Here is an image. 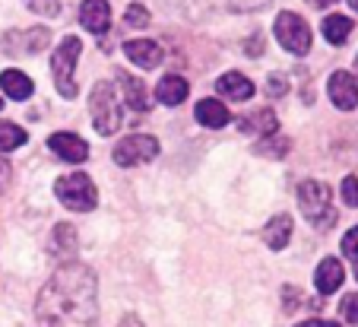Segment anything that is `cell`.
I'll return each mask as SVG.
<instances>
[{
  "instance_id": "6da1fadb",
  "label": "cell",
  "mask_w": 358,
  "mask_h": 327,
  "mask_svg": "<svg viewBox=\"0 0 358 327\" xmlns=\"http://www.w3.org/2000/svg\"><path fill=\"white\" fill-rule=\"evenodd\" d=\"M41 327H95L99 283L86 264H64L45 283L35 302Z\"/></svg>"
},
{
  "instance_id": "7a4b0ae2",
  "label": "cell",
  "mask_w": 358,
  "mask_h": 327,
  "mask_svg": "<svg viewBox=\"0 0 358 327\" xmlns=\"http://www.w3.org/2000/svg\"><path fill=\"white\" fill-rule=\"evenodd\" d=\"M89 115L101 137H111L121 130L124 124V105L117 102V86L115 83H95L92 96H89Z\"/></svg>"
},
{
  "instance_id": "3957f363",
  "label": "cell",
  "mask_w": 358,
  "mask_h": 327,
  "mask_svg": "<svg viewBox=\"0 0 358 327\" xmlns=\"http://www.w3.org/2000/svg\"><path fill=\"white\" fill-rule=\"evenodd\" d=\"M298 207H301L304 219L314 225V229H333L336 223V207H333V191L324 181H304L298 188Z\"/></svg>"
},
{
  "instance_id": "277c9868",
  "label": "cell",
  "mask_w": 358,
  "mask_h": 327,
  "mask_svg": "<svg viewBox=\"0 0 358 327\" xmlns=\"http://www.w3.org/2000/svg\"><path fill=\"white\" fill-rule=\"evenodd\" d=\"M55 197L61 200L67 210H76V213H89V210H95V204H99V191H95L92 178L83 175V172H70V175L57 178Z\"/></svg>"
},
{
  "instance_id": "5b68a950",
  "label": "cell",
  "mask_w": 358,
  "mask_h": 327,
  "mask_svg": "<svg viewBox=\"0 0 358 327\" xmlns=\"http://www.w3.org/2000/svg\"><path fill=\"white\" fill-rule=\"evenodd\" d=\"M80 39L76 35H64L61 45L55 48V57H51V74H55V86L64 99H76V80H73V70H76V61H80Z\"/></svg>"
},
{
  "instance_id": "8992f818",
  "label": "cell",
  "mask_w": 358,
  "mask_h": 327,
  "mask_svg": "<svg viewBox=\"0 0 358 327\" xmlns=\"http://www.w3.org/2000/svg\"><path fill=\"white\" fill-rule=\"evenodd\" d=\"M273 32H276V41L282 45L285 51H292L295 57L308 55L311 51V26L301 20L298 13H292V10H282V13L276 16V26H273Z\"/></svg>"
},
{
  "instance_id": "52a82bcc",
  "label": "cell",
  "mask_w": 358,
  "mask_h": 327,
  "mask_svg": "<svg viewBox=\"0 0 358 327\" xmlns=\"http://www.w3.org/2000/svg\"><path fill=\"white\" fill-rule=\"evenodd\" d=\"M115 162L121 169H134V165H146L159 156V140L149 134H134V137H124L121 144L115 146Z\"/></svg>"
},
{
  "instance_id": "ba28073f",
  "label": "cell",
  "mask_w": 358,
  "mask_h": 327,
  "mask_svg": "<svg viewBox=\"0 0 358 327\" xmlns=\"http://www.w3.org/2000/svg\"><path fill=\"white\" fill-rule=\"evenodd\" d=\"M327 92H330V102L336 105L339 111H352L358 105V80L345 70H336L327 83Z\"/></svg>"
},
{
  "instance_id": "9c48e42d",
  "label": "cell",
  "mask_w": 358,
  "mask_h": 327,
  "mask_svg": "<svg viewBox=\"0 0 358 327\" xmlns=\"http://www.w3.org/2000/svg\"><path fill=\"white\" fill-rule=\"evenodd\" d=\"M48 146H51V150H55L64 162H86V159H89V144L83 140V137L67 134V130L48 137Z\"/></svg>"
},
{
  "instance_id": "30bf717a",
  "label": "cell",
  "mask_w": 358,
  "mask_h": 327,
  "mask_svg": "<svg viewBox=\"0 0 358 327\" xmlns=\"http://www.w3.org/2000/svg\"><path fill=\"white\" fill-rule=\"evenodd\" d=\"M124 55H127L130 64L143 70H156L162 64V45L159 41H149V39H134L124 45Z\"/></svg>"
},
{
  "instance_id": "8fae6325",
  "label": "cell",
  "mask_w": 358,
  "mask_h": 327,
  "mask_svg": "<svg viewBox=\"0 0 358 327\" xmlns=\"http://www.w3.org/2000/svg\"><path fill=\"white\" fill-rule=\"evenodd\" d=\"M80 22L92 35H105L111 29V7H108V0H83V4H80Z\"/></svg>"
},
{
  "instance_id": "7c38bea8",
  "label": "cell",
  "mask_w": 358,
  "mask_h": 327,
  "mask_svg": "<svg viewBox=\"0 0 358 327\" xmlns=\"http://www.w3.org/2000/svg\"><path fill=\"white\" fill-rule=\"evenodd\" d=\"M216 92L231 99V102H248V99L254 96V83L244 74H238V70H229V74H222L216 80Z\"/></svg>"
},
{
  "instance_id": "4fadbf2b",
  "label": "cell",
  "mask_w": 358,
  "mask_h": 327,
  "mask_svg": "<svg viewBox=\"0 0 358 327\" xmlns=\"http://www.w3.org/2000/svg\"><path fill=\"white\" fill-rule=\"evenodd\" d=\"M343 279H345V270L343 264H339L336 258H327L317 264V273H314V286H317L320 295H333L339 286H343Z\"/></svg>"
},
{
  "instance_id": "5bb4252c",
  "label": "cell",
  "mask_w": 358,
  "mask_h": 327,
  "mask_svg": "<svg viewBox=\"0 0 358 327\" xmlns=\"http://www.w3.org/2000/svg\"><path fill=\"white\" fill-rule=\"evenodd\" d=\"M194 115L203 127H210V130H222V127H229V121H231V111L225 109L219 99H203V102H196Z\"/></svg>"
},
{
  "instance_id": "9a60e30c",
  "label": "cell",
  "mask_w": 358,
  "mask_h": 327,
  "mask_svg": "<svg viewBox=\"0 0 358 327\" xmlns=\"http://www.w3.org/2000/svg\"><path fill=\"white\" fill-rule=\"evenodd\" d=\"M187 96H190V83L184 80V76H178V74L162 76V80H159V86H156V99L162 105H169V109L181 105Z\"/></svg>"
},
{
  "instance_id": "2e32d148",
  "label": "cell",
  "mask_w": 358,
  "mask_h": 327,
  "mask_svg": "<svg viewBox=\"0 0 358 327\" xmlns=\"http://www.w3.org/2000/svg\"><path fill=\"white\" fill-rule=\"evenodd\" d=\"M45 45H48V29H35L32 35L22 32V35H10V39H3L7 55H35V51H41Z\"/></svg>"
},
{
  "instance_id": "e0dca14e",
  "label": "cell",
  "mask_w": 358,
  "mask_h": 327,
  "mask_svg": "<svg viewBox=\"0 0 358 327\" xmlns=\"http://www.w3.org/2000/svg\"><path fill=\"white\" fill-rule=\"evenodd\" d=\"M276 127H279V121H276V115H273L270 109H264V111H254V115H244V118H238V130H241V134L273 137V134H276Z\"/></svg>"
},
{
  "instance_id": "ac0fdd59",
  "label": "cell",
  "mask_w": 358,
  "mask_h": 327,
  "mask_svg": "<svg viewBox=\"0 0 358 327\" xmlns=\"http://www.w3.org/2000/svg\"><path fill=\"white\" fill-rule=\"evenodd\" d=\"M117 86L124 89V102L130 105L134 111H146L149 109V96H146V89H143L140 76H130V74H117Z\"/></svg>"
},
{
  "instance_id": "d6986e66",
  "label": "cell",
  "mask_w": 358,
  "mask_h": 327,
  "mask_svg": "<svg viewBox=\"0 0 358 327\" xmlns=\"http://www.w3.org/2000/svg\"><path fill=\"white\" fill-rule=\"evenodd\" d=\"M0 86H3V92H7L13 102H22V99H29V96H32V89H35L32 80H29L22 70H16V67L0 74Z\"/></svg>"
},
{
  "instance_id": "ffe728a7",
  "label": "cell",
  "mask_w": 358,
  "mask_h": 327,
  "mask_svg": "<svg viewBox=\"0 0 358 327\" xmlns=\"http://www.w3.org/2000/svg\"><path fill=\"white\" fill-rule=\"evenodd\" d=\"M289 239H292V219L285 216V213L282 216H273L264 229V242L273 248V251H282V248L289 245Z\"/></svg>"
},
{
  "instance_id": "44dd1931",
  "label": "cell",
  "mask_w": 358,
  "mask_h": 327,
  "mask_svg": "<svg viewBox=\"0 0 358 327\" xmlns=\"http://www.w3.org/2000/svg\"><path fill=\"white\" fill-rule=\"evenodd\" d=\"M320 32H324V39L330 41V45H345V39L352 35V20L343 13H333L324 20V26H320Z\"/></svg>"
},
{
  "instance_id": "7402d4cb",
  "label": "cell",
  "mask_w": 358,
  "mask_h": 327,
  "mask_svg": "<svg viewBox=\"0 0 358 327\" xmlns=\"http://www.w3.org/2000/svg\"><path fill=\"white\" fill-rule=\"evenodd\" d=\"M26 140H29L26 127H20V124H13V121H0V153L16 150V146H22Z\"/></svg>"
},
{
  "instance_id": "603a6c76",
  "label": "cell",
  "mask_w": 358,
  "mask_h": 327,
  "mask_svg": "<svg viewBox=\"0 0 358 327\" xmlns=\"http://www.w3.org/2000/svg\"><path fill=\"white\" fill-rule=\"evenodd\" d=\"M51 242H55V251H73V248H76V232H73V225H67V223H61V225H57V229H55V239H51Z\"/></svg>"
},
{
  "instance_id": "cb8c5ba5",
  "label": "cell",
  "mask_w": 358,
  "mask_h": 327,
  "mask_svg": "<svg viewBox=\"0 0 358 327\" xmlns=\"http://www.w3.org/2000/svg\"><path fill=\"white\" fill-rule=\"evenodd\" d=\"M124 26H130V29H146V26H149V10L143 7V4H130V7L124 10Z\"/></svg>"
},
{
  "instance_id": "d4e9b609",
  "label": "cell",
  "mask_w": 358,
  "mask_h": 327,
  "mask_svg": "<svg viewBox=\"0 0 358 327\" xmlns=\"http://www.w3.org/2000/svg\"><path fill=\"white\" fill-rule=\"evenodd\" d=\"M22 4L38 16H57L61 13V4H57V0H22Z\"/></svg>"
},
{
  "instance_id": "484cf974",
  "label": "cell",
  "mask_w": 358,
  "mask_h": 327,
  "mask_svg": "<svg viewBox=\"0 0 358 327\" xmlns=\"http://www.w3.org/2000/svg\"><path fill=\"white\" fill-rule=\"evenodd\" d=\"M285 150H289V140H279L276 134H273V140H260L257 144V153H266V156H285Z\"/></svg>"
},
{
  "instance_id": "4316f807",
  "label": "cell",
  "mask_w": 358,
  "mask_h": 327,
  "mask_svg": "<svg viewBox=\"0 0 358 327\" xmlns=\"http://www.w3.org/2000/svg\"><path fill=\"white\" fill-rule=\"evenodd\" d=\"M266 92H270V99H282L285 92H289V80H285L282 74H270V80H266Z\"/></svg>"
},
{
  "instance_id": "83f0119b",
  "label": "cell",
  "mask_w": 358,
  "mask_h": 327,
  "mask_svg": "<svg viewBox=\"0 0 358 327\" xmlns=\"http://www.w3.org/2000/svg\"><path fill=\"white\" fill-rule=\"evenodd\" d=\"M339 312H343V318L349 321V324H358V293L345 295L343 305H339Z\"/></svg>"
},
{
  "instance_id": "f1b7e54d",
  "label": "cell",
  "mask_w": 358,
  "mask_h": 327,
  "mask_svg": "<svg viewBox=\"0 0 358 327\" xmlns=\"http://www.w3.org/2000/svg\"><path fill=\"white\" fill-rule=\"evenodd\" d=\"M343 254H345L349 260H355V264H358V225H355V229H349V232L343 235Z\"/></svg>"
},
{
  "instance_id": "f546056e",
  "label": "cell",
  "mask_w": 358,
  "mask_h": 327,
  "mask_svg": "<svg viewBox=\"0 0 358 327\" xmlns=\"http://www.w3.org/2000/svg\"><path fill=\"white\" fill-rule=\"evenodd\" d=\"M343 200L349 207H358V175L343 178Z\"/></svg>"
},
{
  "instance_id": "4dcf8cb0",
  "label": "cell",
  "mask_w": 358,
  "mask_h": 327,
  "mask_svg": "<svg viewBox=\"0 0 358 327\" xmlns=\"http://www.w3.org/2000/svg\"><path fill=\"white\" fill-rule=\"evenodd\" d=\"M270 0H229V7L235 10H254V7H266Z\"/></svg>"
},
{
  "instance_id": "1f68e13d",
  "label": "cell",
  "mask_w": 358,
  "mask_h": 327,
  "mask_svg": "<svg viewBox=\"0 0 358 327\" xmlns=\"http://www.w3.org/2000/svg\"><path fill=\"white\" fill-rule=\"evenodd\" d=\"M10 175H13V169H10V162L3 156H0V191L10 184Z\"/></svg>"
},
{
  "instance_id": "d6a6232c",
  "label": "cell",
  "mask_w": 358,
  "mask_h": 327,
  "mask_svg": "<svg viewBox=\"0 0 358 327\" xmlns=\"http://www.w3.org/2000/svg\"><path fill=\"white\" fill-rule=\"evenodd\" d=\"M248 55L250 57H260V55H264V39H260V35H257V41H248Z\"/></svg>"
},
{
  "instance_id": "836d02e7",
  "label": "cell",
  "mask_w": 358,
  "mask_h": 327,
  "mask_svg": "<svg viewBox=\"0 0 358 327\" xmlns=\"http://www.w3.org/2000/svg\"><path fill=\"white\" fill-rule=\"evenodd\" d=\"M298 327H339L336 321H324V318H314V321H304V324H298Z\"/></svg>"
},
{
  "instance_id": "e575fe53",
  "label": "cell",
  "mask_w": 358,
  "mask_h": 327,
  "mask_svg": "<svg viewBox=\"0 0 358 327\" xmlns=\"http://www.w3.org/2000/svg\"><path fill=\"white\" fill-rule=\"evenodd\" d=\"M121 327H140V321H136V318H124Z\"/></svg>"
},
{
  "instance_id": "d590c367",
  "label": "cell",
  "mask_w": 358,
  "mask_h": 327,
  "mask_svg": "<svg viewBox=\"0 0 358 327\" xmlns=\"http://www.w3.org/2000/svg\"><path fill=\"white\" fill-rule=\"evenodd\" d=\"M314 7H330V4H336V0H311Z\"/></svg>"
},
{
  "instance_id": "8d00e7d4",
  "label": "cell",
  "mask_w": 358,
  "mask_h": 327,
  "mask_svg": "<svg viewBox=\"0 0 358 327\" xmlns=\"http://www.w3.org/2000/svg\"><path fill=\"white\" fill-rule=\"evenodd\" d=\"M349 4H352V10H355V13H358V0H349Z\"/></svg>"
},
{
  "instance_id": "74e56055",
  "label": "cell",
  "mask_w": 358,
  "mask_h": 327,
  "mask_svg": "<svg viewBox=\"0 0 358 327\" xmlns=\"http://www.w3.org/2000/svg\"><path fill=\"white\" fill-rule=\"evenodd\" d=\"M355 70H358V55H355Z\"/></svg>"
},
{
  "instance_id": "f35d334b",
  "label": "cell",
  "mask_w": 358,
  "mask_h": 327,
  "mask_svg": "<svg viewBox=\"0 0 358 327\" xmlns=\"http://www.w3.org/2000/svg\"><path fill=\"white\" fill-rule=\"evenodd\" d=\"M0 109H3V99H0Z\"/></svg>"
},
{
  "instance_id": "ab89813d",
  "label": "cell",
  "mask_w": 358,
  "mask_h": 327,
  "mask_svg": "<svg viewBox=\"0 0 358 327\" xmlns=\"http://www.w3.org/2000/svg\"><path fill=\"white\" fill-rule=\"evenodd\" d=\"M355 277H358V270H355Z\"/></svg>"
}]
</instances>
